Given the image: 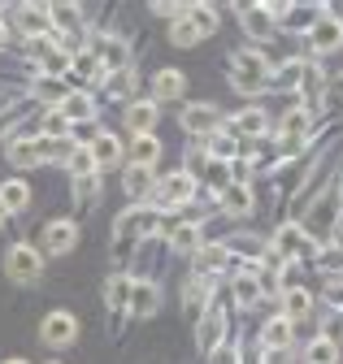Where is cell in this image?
I'll list each match as a JSON object with an SVG mask.
<instances>
[{"label":"cell","instance_id":"6da1fadb","mask_svg":"<svg viewBox=\"0 0 343 364\" xmlns=\"http://www.w3.org/2000/svg\"><path fill=\"white\" fill-rule=\"evenodd\" d=\"M161 230V208L157 204H131L117 221H113V247L126 256L139 239H148V235H157Z\"/></svg>","mask_w":343,"mask_h":364},{"label":"cell","instance_id":"7a4b0ae2","mask_svg":"<svg viewBox=\"0 0 343 364\" xmlns=\"http://www.w3.org/2000/svg\"><path fill=\"white\" fill-rule=\"evenodd\" d=\"M270 78H274V65L256 48H239L231 57V87L243 91V96H261V91H270Z\"/></svg>","mask_w":343,"mask_h":364},{"label":"cell","instance_id":"3957f363","mask_svg":"<svg viewBox=\"0 0 343 364\" xmlns=\"http://www.w3.org/2000/svg\"><path fill=\"white\" fill-rule=\"evenodd\" d=\"M270 252L283 264H291V260H313L317 256V239H309V230L300 221H283L278 230H274V239H270Z\"/></svg>","mask_w":343,"mask_h":364},{"label":"cell","instance_id":"277c9868","mask_svg":"<svg viewBox=\"0 0 343 364\" xmlns=\"http://www.w3.org/2000/svg\"><path fill=\"white\" fill-rule=\"evenodd\" d=\"M309 230V239L317 235V239H330L334 235V225H339V191H334V178L326 182V191L305 208V221H300Z\"/></svg>","mask_w":343,"mask_h":364},{"label":"cell","instance_id":"5b68a950","mask_svg":"<svg viewBox=\"0 0 343 364\" xmlns=\"http://www.w3.org/2000/svg\"><path fill=\"white\" fill-rule=\"evenodd\" d=\"M5 278L18 282V287L39 282V278H44V252L31 247V243H14V247L5 252Z\"/></svg>","mask_w":343,"mask_h":364},{"label":"cell","instance_id":"8992f818","mask_svg":"<svg viewBox=\"0 0 343 364\" xmlns=\"http://www.w3.org/2000/svg\"><path fill=\"white\" fill-rule=\"evenodd\" d=\"M179 122H183V130L191 134V139H209V134L222 130V113H218V105H209V100L187 105V109L179 113Z\"/></svg>","mask_w":343,"mask_h":364},{"label":"cell","instance_id":"52a82bcc","mask_svg":"<svg viewBox=\"0 0 343 364\" xmlns=\"http://www.w3.org/2000/svg\"><path fill=\"white\" fill-rule=\"evenodd\" d=\"M157 208H183V204H191V196H196V178L187 173V169H174V173H169V178H161L157 182Z\"/></svg>","mask_w":343,"mask_h":364},{"label":"cell","instance_id":"ba28073f","mask_svg":"<svg viewBox=\"0 0 343 364\" xmlns=\"http://www.w3.org/2000/svg\"><path fill=\"white\" fill-rule=\"evenodd\" d=\"M39 338H44L48 347H70V343L78 338V316H74V312H65V308L48 312L44 321H39Z\"/></svg>","mask_w":343,"mask_h":364},{"label":"cell","instance_id":"9c48e42d","mask_svg":"<svg viewBox=\"0 0 343 364\" xmlns=\"http://www.w3.org/2000/svg\"><path fill=\"white\" fill-rule=\"evenodd\" d=\"M222 338H226V312L209 304V312H204L200 321H196V351L213 355V351L222 347Z\"/></svg>","mask_w":343,"mask_h":364},{"label":"cell","instance_id":"30bf717a","mask_svg":"<svg viewBox=\"0 0 343 364\" xmlns=\"http://www.w3.org/2000/svg\"><path fill=\"white\" fill-rule=\"evenodd\" d=\"M235 14H239V26L248 31V39H274L278 35V22L270 18L265 5H235Z\"/></svg>","mask_w":343,"mask_h":364},{"label":"cell","instance_id":"8fae6325","mask_svg":"<svg viewBox=\"0 0 343 364\" xmlns=\"http://www.w3.org/2000/svg\"><path fill=\"white\" fill-rule=\"evenodd\" d=\"M305 39L313 43V53H334V48H343V18H334V14H322Z\"/></svg>","mask_w":343,"mask_h":364},{"label":"cell","instance_id":"7c38bea8","mask_svg":"<svg viewBox=\"0 0 343 364\" xmlns=\"http://www.w3.org/2000/svg\"><path fill=\"white\" fill-rule=\"evenodd\" d=\"M9 165L14 169L44 165V139H39V134H18V139H9Z\"/></svg>","mask_w":343,"mask_h":364},{"label":"cell","instance_id":"4fadbf2b","mask_svg":"<svg viewBox=\"0 0 343 364\" xmlns=\"http://www.w3.org/2000/svg\"><path fill=\"white\" fill-rule=\"evenodd\" d=\"M161 308V287L157 282H148V278H135L131 282V304H126V316H152Z\"/></svg>","mask_w":343,"mask_h":364},{"label":"cell","instance_id":"5bb4252c","mask_svg":"<svg viewBox=\"0 0 343 364\" xmlns=\"http://www.w3.org/2000/svg\"><path fill=\"white\" fill-rule=\"evenodd\" d=\"M78 247V225L74 221H48L44 225V252L48 256H70Z\"/></svg>","mask_w":343,"mask_h":364},{"label":"cell","instance_id":"9a60e30c","mask_svg":"<svg viewBox=\"0 0 343 364\" xmlns=\"http://www.w3.org/2000/svg\"><path fill=\"white\" fill-rule=\"evenodd\" d=\"M265 130H270V122H265L261 109H243V113H235L231 126H226V134H243L239 144H261V134H265Z\"/></svg>","mask_w":343,"mask_h":364},{"label":"cell","instance_id":"2e32d148","mask_svg":"<svg viewBox=\"0 0 343 364\" xmlns=\"http://www.w3.org/2000/svg\"><path fill=\"white\" fill-rule=\"evenodd\" d=\"M48 22H53V35L83 39V9L78 5H48Z\"/></svg>","mask_w":343,"mask_h":364},{"label":"cell","instance_id":"e0dca14e","mask_svg":"<svg viewBox=\"0 0 343 364\" xmlns=\"http://www.w3.org/2000/svg\"><path fill=\"white\" fill-rule=\"evenodd\" d=\"M187 91V74L183 70H157L152 78V105H169V100H179Z\"/></svg>","mask_w":343,"mask_h":364},{"label":"cell","instance_id":"ac0fdd59","mask_svg":"<svg viewBox=\"0 0 343 364\" xmlns=\"http://www.w3.org/2000/svg\"><path fill=\"white\" fill-rule=\"evenodd\" d=\"M278 299H283V312L278 316H287L291 326H300V321H309V316H313V295L305 287H287Z\"/></svg>","mask_w":343,"mask_h":364},{"label":"cell","instance_id":"d6986e66","mask_svg":"<svg viewBox=\"0 0 343 364\" xmlns=\"http://www.w3.org/2000/svg\"><path fill=\"white\" fill-rule=\"evenodd\" d=\"M209 304H213V282H209V278H196V273H191L187 295H183V308H187V316H191V321H200V316L209 312Z\"/></svg>","mask_w":343,"mask_h":364},{"label":"cell","instance_id":"ffe728a7","mask_svg":"<svg viewBox=\"0 0 343 364\" xmlns=\"http://www.w3.org/2000/svg\"><path fill=\"white\" fill-rule=\"evenodd\" d=\"M14 22H18V31H22V35H31V39H39V35H53L48 9H39V5H18Z\"/></svg>","mask_w":343,"mask_h":364},{"label":"cell","instance_id":"44dd1931","mask_svg":"<svg viewBox=\"0 0 343 364\" xmlns=\"http://www.w3.org/2000/svg\"><path fill=\"white\" fill-rule=\"evenodd\" d=\"M157 117H161V109L152 100H131V105H126V130H131V134H152Z\"/></svg>","mask_w":343,"mask_h":364},{"label":"cell","instance_id":"7402d4cb","mask_svg":"<svg viewBox=\"0 0 343 364\" xmlns=\"http://www.w3.org/2000/svg\"><path fill=\"white\" fill-rule=\"evenodd\" d=\"M222 247H226L231 256H243L248 264H261V260L270 256V243H265V239H256V235H231Z\"/></svg>","mask_w":343,"mask_h":364},{"label":"cell","instance_id":"603a6c76","mask_svg":"<svg viewBox=\"0 0 343 364\" xmlns=\"http://www.w3.org/2000/svg\"><path fill=\"white\" fill-rule=\"evenodd\" d=\"M57 113H61L70 126H78V122H96V105H92L88 91H70V96L57 105Z\"/></svg>","mask_w":343,"mask_h":364},{"label":"cell","instance_id":"cb8c5ba5","mask_svg":"<svg viewBox=\"0 0 343 364\" xmlns=\"http://www.w3.org/2000/svg\"><path fill=\"white\" fill-rule=\"evenodd\" d=\"M235 256L222 247V243H200V252H196V278H209V273H218V269H226Z\"/></svg>","mask_w":343,"mask_h":364},{"label":"cell","instance_id":"d4e9b609","mask_svg":"<svg viewBox=\"0 0 343 364\" xmlns=\"http://www.w3.org/2000/svg\"><path fill=\"white\" fill-rule=\"evenodd\" d=\"M291 338H295V326L287 321V316H270L265 330H261V347H265V351H287Z\"/></svg>","mask_w":343,"mask_h":364},{"label":"cell","instance_id":"484cf974","mask_svg":"<svg viewBox=\"0 0 343 364\" xmlns=\"http://www.w3.org/2000/svg\"><path fill=\"white\" fill-rule=\"evenodd\" d=\"M322 14H326V9H317V5H287L283 18H278V26H283V31H305V35H309Z\"/></svg>","mask_w":343,"mask_h":364},{"label":"cell","instance_id":"4316f807","mask_svg":"<svg viewBox=\"0 0 343 364\" xmlns=\"http://www.w3.org/2000/svg\"><path fill=\"white\" fill-rule=\"evenodd\" d=\"M88 152H92V165H96V169H113V165L122 161V144H117V134H96V139L88 144Z\"/></svg>","mask_w":343,"mask_h":364},{"label":"cell","instance_id":"83f0119b","mask_svg":"<svg viewBox=\"0 0 343 364\" xmlns=\"http://www.w3.org/2000/svg\"><path fill=\"white\" fill-rule=\"evenodd\" d=\"M322 91H326V70L317 61H305V74H300V96H305V109H313L322 100Z\"/></svg>","mask_w":343,"mask_h":364},{"label":"cell","instance_id":"f1b7e54d","mask_svg":"<svg viewBox=\"0 0 343 364\" xmlns=\"http://www.w3.org/2000/svg\"><path fill=\"white\" fill-rule=\"evenodd\" d=\"M122 187H126V196L139 204V200H148V196L157 191V173H152V169L131 165V169H126V178H122Z\"/></svg>","mask_w":343,"mask_h":364},{"label":"cell","instance_id":"f546056e","mask_svg":"<svg viewBox=\"0 0 343 364\" xmlns=\"http://www.w3.org/2000/svg\"><path fill=\"white\" fill-rule=\"evenodd\" d=\"M218 204H222V217H248V213H252V187L231 182V187L218 196Z\"/></svg>","mask_w":343,"mask_h":364},{"label":"cell","instance_id":"4dcf8cb0","mask_svg":"<svg viewBox=\"0 0 343 364\" xmlns=\"http://www.w3.org/2000/svg\"><path fill=\"white\" fill-rule=\"evenodd\" d=\"M309 126H313L309 109H287L278 122V139H309Z\"/></svg>","mask_w":343,"mask_h":364},{"label":"cell","instance_id":"1f68e13d","mask_svg":"<svg viewBox=\"0 0 343 364\" xmlns=\"http://www.w3.org/2000/svg\"><path fill=\"white\" fill-rule=\"evenodd\" d=\"M131 282L135 278H126V273H113V278L105 282V304H109V312H126V304H131Z\"/></svg>","mask_w":343,"mask_h":364},{"label":"cell","instance_id":"d6a6232c","mask_svg":"<svg viewBox=\"0 0 343 364\" xmlns=\"http://www.w3.org/2000/svg\"><path fill=\"white\" fill-rule=\"evenodd\" d=\"M157 156H161L157 134H135V144H131V165H139V169H157Z\"/></svg>","mask_w":343,"mask_h":364},{"label":"cell","instance_id":"836d02e7","mask_svg":"<svg viewBox=\"0 0 343 364\" xmlns=\"http://www.w3.org/2000/svg\"><path fill=\"white\" fill-rule=\"evenodd\" d=\"M235 134H226V130H218V134H209V139H204V156L209 161H222V165H231L235 161Z\"/></svg>","mask_w":343,"mask_h":364},{"label":"cell","instance_id":"e575fe53","mask_svg":"<svg viewBox=\"0 0 343 364\" xmlns=\"http://www.w3.org/2000/svg\"><path fill=\"white\" fill-rule=\"evenodd\" d=\"M0 204H5V213L14 217V213H22L26 204H31V187H26V182H5V187H0Z\"/></svg>","mask_w":343,"mask_h":364},{"label":"cell","instance_id":"d590c367","mask_svg":"<svg viewBox=\"0 0 343 364\" xmlns=\"http://www.w3.org/2000/svg\"><path fill=\"white\" fill-rule=\"evenodd\" d=\"M200 182H204V187H209L213 196H222V191L231 187V165H222V161H204Z\"/></svg>","mask_w":343,"mask_h":364},{"label":"cell","instance_id":"8d00e7d4","mask_svg":"<svg viewBox=\"0 0 343 364\" xmlns=\"http://www.w3.org/2000/svg\"><path fill=\"white\" fill-rule=\"evenodd\" d=\"M96 196H100V178L96 173L92 178H74V213H92Z\"/></svg>","mask_w":343,"mask_h":364},{"label":"cell","instance_id":"74e56055","mask_svg":"<svg viewBox=\"0 0 343 364\" xmlns=\"http://www.w3.org/2000/svg\"><path fill=\"white\" fill-rule=\"evenodd\" d=\"M334 360H339V343L330 334H317L305 351V364H334Z\"/></svg>","mask_w":343,"mask_h":364},{"label":"cell","instance_id":"f35d334b","mask_svg":"<svg viewBox=\"0 0 343 364\" xmlns=\"http://www.w3.org/2000/svg\"><path fill=\"white\" fill-rule=\"evenodd\" d=\"M300 74H305V61H300V57H291L287 65H278V70H274L270 87H278V91H300Z\"/></svg>","mask_w":343,"mask_h":364},{"label":"cell","instance_id":"ab89813d","mask_svg":"<svg viewBox=\"0 0 343 364\" xmlns=\"http://www.w3.org/2000/svg\"><path fill=\"white\" fill-rule=\"evenodd\" d=\"M200 39H204V35H200V31L191 26V18H187V14H183V18H179L174 26H169V43H174V48H196Z\"/></svg>","mask_w":343,"mask_h":364},{"label":"cell","instance_id":"60d3db41","mask_svg":"<svg viewBox=\"0 0 343 364\" xmlns=\"http://www.w3.org/2000/svg\"><path fill=\"white\" fill-rule=\"evenodd\" d=\"M231 291H235V304H239V308H252L256 299H261V287H256L252 273H239V278L231 282Z\"/></svg>","mask_w":343,"mask_h":364},{"label":"cell","instance_id":"b9f144b4","mask_svg":"<svg viewBox=\"0 0 343 364\" xmlns=\"http://www.w3.org/2000/svg\"><path fill=\"white\" fill-rule=\"evenodd\" d=\"M39 134L44 139H70V122L57 109H48V113H39Z\"/></svg>","mask_w":343,"mask_h":364},{"label":"cell","instance_id":"7bdbcfd3","mask_svg":"<svg viewBox=\"0 0 343 364\" xmlns=\"http://www.w3.org/2000/svg\"><path fill=\"white\" fill-rule=\"evenodd\" d=\"M187 18H191V26H196L204 39L218 31V22H222V18H218V9H209V5H187Z\"/></svg>","mask_w":343,"mask_h":364},{"label":"cell","instance_id":"ee69618b","mask_svg":"<svg viewBox=\"0 0 343 364\" xmlns=\"http://www.w3.org/2000/svg\"><path fill=\"white\" fill-rule=\"evenodd\" d=\"M65 96H70V87H65L61 78H39V82H35V100H48L53 109H57Z\"/></svg>","mask_w":343,"mask_h":364},{"label":"cell","instance_id":"f6af8a7d","mask_svg":"<svg viewBox=\"0 0 343 364\" xmlns=\"http://www.w3.org/2000/svg\"><path fill=\"white\" fill-rule=\"evenodd\" d=\"M74 178H92L96 173V165H92V152L88 148H74V156H70V165H65Z\"/></svg>","mask_w":343,"mask_h":364},{"label":"cell","instance_id":"bcb514c9","mask_svg":"<svg viewBox=\"0 0 343 364\" xmlns=\"http://www.w3.org/2000/svg\"><path fill=\"white\" fill-rule=\"evenodd\" d=\"M105 91H109V96H126V91H131V70L105 74Z\"/></svg>","mask_w":343,"mask_h":364},{"label":"cell","instance_id":"7dc6e473","mask_svg":"<svg viewBox=\"0 0 343 364\" xmlns=\"http://www.w3.org/2000/svg\"><path fill=\"white\" fill-rule=\"evenodd\" d=\"M322 299H326L334 312H343V278H326V291H322Z\"/></svg>","mask_w":343,"mask_h":364},{"label":"cell","instance_id":"c3c4849f","mask_svg":"<svg viewBox=\"0 0 343 364\" xmlns=\"http://www.w3.org/2000/svg\"><path fill=\"white\" fill-rule=\"evenodd\" d=\"M322 100H326V109H334V113L343 109V74H334V82L322 91Z\"/></svg>","mask_w":343,"mask_h":364},{"label":"cell","instance_id":"681fc988","mask_svg":"<svg viewBox=\"0 0 343 364\" xmlns=\"http://www.w3.org/2000/svg\"><path fill=\"white\" fill-rule=\"evenodd\" d=\"M152 9H157L161 18H174V22H179L183 14H187V5H174V0H157V5H152Z\"/></svg>","mask_w":343,"mask_h":364},{"label":"cell","instance_id":"f907efd6","mask_svg":"<svg viewBox=\"0 0 343 364\" xmlns=\"http://www.w3.org/2000/svg\"><path fill=\"white\" fill-rule=\"evenodd\" d=\"M26 109H31V105H18V109H0V134H5V130L18 122V117H26Z\"/></svg>","mask_w":343,"mask_h":364},{"label":"cell","instance_id":"816d5d0a","mask_svg":"<svg viewBox=\"0 0 343 364\" xmlns=\"http://www.w3.org/2000/svg\"><path fill=\"white\" fill-rule=\"evenodd\" d=\"M209 364H239V347H226V343H222L218 351H213V360H209Z\"/></svg>","mask_w":343,"mask_h":364},{"label":"cell","instance_id":"f5cc1de1","mask_svg":"<svg viewBox=\"0 0 343 364\" xmlns=\"http://www.w3.org/2000/svg\"><path fill=\"white\" fill-rule=\"evenodd\" d=\"M261 351H265V347H248V343H243V347H239V364H261Z\"/></svg>","mask_w":343,"mask_h":364},{"label":"cell","instance_id":"db71d44e","mask_svg":"<svg viewBox=\"0 0 343 364\" xmlns=\"http://www.w3.org/2000/svg\"><path fill=\"white\" fill-rule=\"evenodd\" d=\"M5 43H9V22L0 18V48H5Z\"/></svg>","mask_w":343,"mask_h":364},{"label":"cell","instance_id":"11a10c76","mask_svg":"<svg viewBox=\"0 0 343 364\" xmlns=\"http://www.w3.org/2000/svg\"><path fill=\"white\" fill-rule=\"evenodd\" d=\"M334 191H339V208H343V173L334 178Z\"/></svg>","mask_w":343,"mask_h":364},{"label":"cell","instance_id":"9f6ffc18","mask_svg":"<svg viewBox=\"0 0 343 364\" xmlns=\"http://www.w3.org/2000/svg\"><path fill=\"white\" fill-rule=\"evenodd\" d=\"M5 217H9V213H5V204H0V225H5Z\"/></svg>","mask_w":343,"mask_h":364},{"label":"cell","instance_id":"6f0895ef","mask_svg":"<svg viewBox=\"0 0 343 364\" xmlns=\"http://www.w3.org/2000/svg\"><path fill=\"white\" fill-rule=\"evenodd\" d=\"M5 364H26V360H5Z\"/></svg>","mask_w":343,"mask_h":364},{"label":"cell","instance_id":"680465c9","mask_svg":"<svg viewBox=\"0 0 343 364\" xmlns=\"http://www.w3.org/2000/svg\"><path fill=\"white\" fill-rule=\"evenodd\" d=\"M339 316H343V312H339Z\"/></svg>","mask_w":343,"mask_h":364}]
</instances>
